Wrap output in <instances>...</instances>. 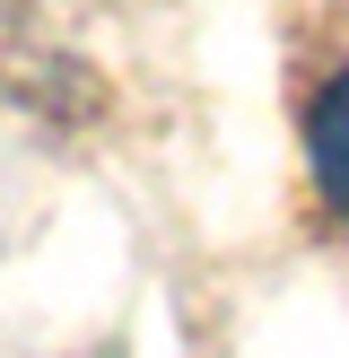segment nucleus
Returning <instances> with one entry per match:
<instances>
[{
    "instance_id": "obj_1",
    "label": "nucleus",
    "mask_w": 349,
    "mask_h": 358,
    "mask_svg": "<svg viewBox=\"0 0 349 358\" xmlns=\"http://www.w3.org/2000/svg\"><path fill=\"white\" fill-rule=\"evenodd\" d=\"M306 175H314V192H323V210L349 227V62L332 70V79L314 87V105H306Z\"/></svg>"
}]
</instances>
